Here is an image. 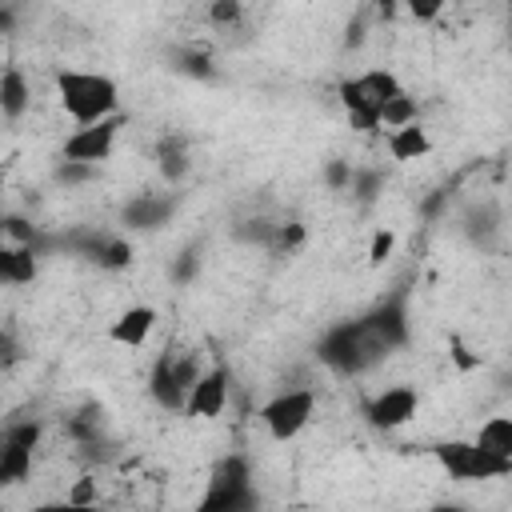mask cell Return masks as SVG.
Segmentation results:
<instances>
[{
    "label": "cell",
    "mask_w": 512,
    "mask_h": 512,
    "mask_svg": "<svg viewBox=\"0 0 512 512\" xmlns=\"http://www.w3.org/2000/svg\"><path fill=\"white\" fill-rule=\"evenodd\" d=\"M316 356H320V364L332 368L336 376H364V372H372L376 364H384L392 352L384 348V340L372 332V324H368L364 312H360V316H352V320L332 324V328L320 336Z\"/></svg>",
    "instance_id": "obj_1"
},
{
    "label": "cell",
    "mask_w": 512,
    "mask_h": 512,
    "mask_svg": "<svg viewBox=\"0 0 512 512\" xmlns=\"http://www.w3.org/2000/svg\"><path fill=\"white\" fill-rule=\"evenodd\" d=\"M56 96L60 108L80 124H100L108 116H120V88L112 76L92 72V68H60L56 72Z\"/></svg>",
    "instance_id": "obj_2"
},
{
    "label": "cell",
    "mask_w": 512,
    "mask_h": 512,
    "mask_svg": "<svg viewBox=\"0 0 512 512\" xmlns=\"http://www.w3.org/2000/svg\"><path fill=\"white\" fill-rule=\"evenodd\" d=\"M192 512H260V488H256L248 456L240 452L220 456Z\"/></svg>",
    "instance_id": "obj_3"
},
{
    "label": "cell",
    "mask_w": 512,
    "mask_h": 512,
    "mask_svg": "<svg viewBox=\"0 0 512 512\" xmlns=\"http://www.w3.org/2000/svg\"><path fill=\"white\" fill-rule=\"evenodd\" d=\"M396 92H400V80L388 68H368L360 76L340 80V88H336L340 108H344V116H348V124L356 132H376L380 128V112Z\"/></svg>",
    "instance_id": "obj_4"
},
{
    "label": "cell",
    "mask_w": 512,
    "mask_h": 512,
    "mask_svg": "<svg viewBox=\"0 0 512 512\" xmlns=\"http://www.w3.org/2000/svg\"><path fill=\"white\" fill-rule=\"evenodd\" d=\"M432 460L448 472V480H500L512 476V460H500L472 440H440L432 444Z\"/></svg>",
    "instance_id": "obj_5"
},
{
    "label": "cell",
    "mask_w": 512,
    "mask_h": 512,
    "mask_svg": "<svg viewBox=\"0 0 512 512\" xmlns=\"http://www.w3.org/2000/svg\"><path fill=\"white\" fill-rule=\"evenodd\" d=\"M312 412H316V392L312 388H288V392L272 396L260 408V424L268 428V436L276 444H288V440H296L308 428Z\"/></svg>",
    "instance_id": "obj_6"
},
{
    "label": "cell",
    "mask_w": 512,
    "mask_h": 512,
    "mask_svg": "<svg viewBox=\"0 0 512 512\" xmlns=\"http://www.w3.org/2000/svg\"><path fill=\"white\" fill-rule=\"evenodd\" d=\"M40 420H12L0 428V488L28 480L36 448H40Z\"/></svg>",
    "instance_id": "obj_7"
},
{
    "label": "cell",
    "mask_w": 512,
    "mask_h": 512,
    "mask_svg": "<svg viewBox=\"0 0 512 512\" xmlns=\"http://www.w3.org/2000/svg\"><path fill=\"white\" fill-rule=\"evenodd\" d=\"M364 320L372 324V332L384 340V348L388 352H400V348H408V340H412V308H408V288H392L388 296H380L368 312H364Z\"/></svg>",
    "instance_id": "obj_8"
},
{
    "label": "cell",
    "mask_w": 512,
    "mask_h": 512,
    "mask_svg": "<svg viewBox=\"0 0 512 512\" xmlns=\"http://www.w3.org/2000/svg\"><path fill=\"white\" fill-rule=\"evenodd\" d=\"M420 412V392L412 384H392L384 392H376L372 400H364V420L380 432H396L404 424H412Z\"/></svg>",
    "instance_id": "obj_9"
},
{
    "label": "cell",
    "mask_w": 512,
    "mask_h": 512,
    "mask_svg": "<svg viewBox=\"0 0 512 512\" xmlns=\"http://www.w3.org/2000/svg\"><path fill=\"white\" fill-rule=\"evenodd\" d=\"M124 116H108L100 124H88V128H76L72 136H64V148H60V160H76V164H92L100 168L112 148H116V132H120Z\"/></svg>",
    "instance_id": "obj_10"
},
{
    "label": "cell",
    "mask_w": 512,
    "mask_h": 512,
    "mask_svg": "<svg viewBox=\"0 0 512 512\" xmlns=\"http://www.w3.org/2000/svg\"><path fill=\"white\" fill-rule=\"evenodd\" d=\"M68 244L104 272H124V268H132V256H136L132 240L112 236V232H84V236H72Z\"/></svg>",
    "instance_id": "obj_11"
},
{
    "label": "cell",
    "mask_w": 512,
    "mask_h": 512,
    "mask_svg": "<svg viewBox=\"0 0 512 512\" xmlns=\"http://www.w3.org/2000/svg\"><path fill=\"white\" fill-rule=\"evenodd\" d=\"M224 404H228V368H224V364H212V368H204V376L192 384V392H188V400H184V412L196 416V420H212V416L224 412Z\"/></svg>",
    "instance_id": "obj_12"
},
{
    "label": "cell",
    "mask_w": 512,
    "mask_h": 512,
    "mask_svg": "<svg viewBox=\"0 0 512 512\" xmlns=\"http://www.w3.org/2000/svg\"><path fill=\"white\" fill-rule=\"evenodd\" d=\"M176 196L172 192H140L132 196L124 208H120V220L132 228V232H152V228H164L176 212Z\"/></svg>",
    "instance_id": "obj_13"
},
{
    "label": "cell",
    "mask_w": 512,
    "mask_h": 512,
    "mask_svg": "<svg viewBox=\"0 0 512 512\" xmlns=\"http://www.w3.org/2000/svg\"><path fill=\"white\" fill-rule=\"evenodd\" d=\"M156 328V308L152 304H128L112 324H108V340L124 344V348H140Z\"/></svg>",
    "instance_id": "obj_14"
},
{
    "label": "cell",
    "mask_w": 512,
    "mask_h": 512,
    "mask_svg": "<svg viewBox=\"0 0 512 512\" xmlns=\"http://www.w3.org/2000/svg\"><path fill=\"white\" fill-rule=\"evenodd\" d=\"M156 168H160V180L168 184H180L192 168V148H188V136L180 132H164L156 140Z\"/></svg>",
    "instance_id": "obj_15"
},
{
    "label": "cell",
    "mask_w": 512,
    "mask_h": 512,
    "mask_svg": "<svg viewBox=\"0 0 512 512\" xmlns=\"http://www.w3.org/2000/svg\"><path fill=\"white\" fill-rule=\"evenodd\" d=\"M40 252L28 248V244H0V284L8 288H20V284H32L36 272H40Z\"/></svg>",
    "instance_id": "obj_16"
},
{
    "label": "cell",
    "mask_w": 512,
    "mask_h": 512,
    "mask_svg": "<svg viewBox=\"0 0 512 512\" xmlns=\"http://www.w3.org/2000/svg\"><path fill=\"white\" fill-rule=\"evenodd\" d=\"M148 396L164 408V412H184V400H188V392L172 380V368H168V356H160L156 364H152V372H148Z\"/></svg>",
    "instance_id": "obj_17"
},
{
    "label": "cell",
    "mask_w": 512,
    "mask_h": 512,
    "mask_svg": "<svg viewBox=\"0 0 512 512\" xmlns=\"http://www.w3.org/2000/svg\"><path fill=\"white\" fill-rule=\"evenodd\" d=\"M32 104V88H28V76L20 68H4L0 72V116L4 120H20Z\"/></svg>",
    "instance_id": "obj_18"
},
{
    "label": "cell",
    "mask_w": 512,
    "mask_h": 512,
    "mask_svg": "<svg viewBox=\"0 0 512 512\" xmlns=\"http://www.w3.org/2000/svg\"><path fill=\"white\" fill-rule=\"evenodd\" d=\"M388 152H392V160H400V164H412V160L428 156V152H432L428 128H424L420 120H416V124H404V128H396V132L388 136Z\"/></svg>",
    "instance_id": "obj_19"
},
{
    "label": "cell",
    "mask_w": 512,
    "mask_h": 512,
    "mask_svg": "<svg viewBox=\"0 0 512 512\" xmlns=\"http://www.w3.org/2000/svg\"><path fill=\"white\" fill-rule=\"evenodd\" d=\"M472 444L492 452V456H500V460H512V420L508 416H488Z\"/></svg>",
    "instance_id": "obj_20"
},
{
    "label": "cell",
    "mask_w": 512,
    "mask_h": 512,
    "mask_svg": "<svg viewBox=\"0 0 512 512\" xmlns=\"http://www.w3.org/2000/svg\"><path fill=\"white\" fill-rule=\"evenodd\" d=\"M276 228H280V220L248 216V220H240V224L232 228V236H236V240H244V244H252V248H264V252H268V244H272Z\"/></svg>",
    "instance_id": "obj_21"
},
{
    "label": "cell",
    "mask_w": 512,
    "mask_h": 512,
    "mask_svg": "<svg viewBox=\"0 0 512 512\" xmlns=\"http://www.w3.org/2000/svg\"><path fill=\"white\" fill-rule=\"evenodd\" d=\"M404 124H416V100L400 88V92L384 104V112H380V128H392V132H396V128H404Z\"/></svg>",
    "instance_id": "obj_22"
},
{
    "label": "cell",
    "mask_w": 512,
    "mask_h": 512,
    "mask_svg": "<svg viewBox=\"0 0 512 512\" xmlns=\"http://www.w3.org/2000/svg\"><path fill=\"white\" fill-rule=\"evenodd\" d=\"M304 240H308V228H304L300 220H280V228H276L268 252H272V256H292V252L304 248Z\"/></svg>",
    "instance_id": "obj_23"
},
{
    "label": "cell",
    "mask_w": 512,
    "mask_h": 512,
    "mask_svg": "<svg viewBox=\"0 0 512 512\" xmlns=\"http://www.w3.org/2000/svg\"><path fill=\"white\" fill-rule=\"evenodd\" d=\"M392 248H396V232H392V228H376L372 240H368V264L380 268V264L392 256Z\"/></svg>",
    "instance_id": "obj_24"
},
{
    "label": "cell",
    "mask_w": 512,
    "mask_h": 512,
    "mask_svg": "<svg viewBox=\"0 0 512 512\" xmlns=\"http://www.w3.org/2000/svg\"><path fill=\"white\" fill-rule=\"evenodd\" d=\"M380 184H384V176L380 172H372V168H352V192H356V200H372L376 192H380Z\"/></svg>",
    "instance_id": "obj_25"
},
{
    "label": "cell",
    "mask_w": 512,
    "mask_h": 512,
    "mask_svg": "<svg viewBox=\"0 0 512 512\" xmlns=\"http://www.w3.org/2000/svg\"><path fill=\"white\" fill-rule=\"evenodd\" d=\"M240 16H244V4H240V0H212V4H208V20L220 24V28L236 24Z\"/></svg>",
    "instance_id": "obj_26"
},
{
    "label": "cell",
    "mask_w": 512,
    "mask_h": 512,
    "mask_svg": "<svg viewBox=\"0 0 512 512\" xmlns=\"http://www.w3.org/2000/svg\"><path fill=\"white\" fill-rule=\"evenodd\" d=\"M20 360H24V344L16 340L12 328H4V332H0V372H8V368L20 364Z\"/></svg>",
    "instance_id": "obj_27"
},
{
    "label": "cell",
    "mask_w": 512,
    "mask_h": 512,
    "mask_svg": "<svg viewBox=\"0 0 512 512\" xmlns=\"http://www.w3.org/2000/svg\"><path fill=\"white\" fill-rule=\"evenodd\" d=\"M92 176H96L92 164H76V160H60V164H56V180H60V184H84V180H92Z\"/></svg>",
    "instance_id": "obj_28"
},
{
    "label": "cell",
    "mask_w": 512,
    "mask_h": 512,
    "mask_svg": "<svg viewBox=\"0 0 512 512\" xmlns=\"http://www.w3.org/2000/svg\"><path fill=\"white\" fill-rule=\"evenodd\" d=\"M8 512H104L100 504H72V500H48V504H32V508H8Z\"/></svg>",
    "instance_id": "obj_29"
},
{
    "label": "cell",
    "mask_w": 512,
    "mask_h": 512,
    "mask_svg": "<svg viewBox=\"0 0 512 512\" xmlns=\"http://www.w3.org/2000/svg\"><path fill=\"white\" fill-rule=\"evenodd\" d=\"M324 184H328L332 192H344V188L352 184V164H348V160H332V164L324 168Z\"/></svg>",
    "instance_id": "obj_30"
},
{
    "label": "cell",
    "mask_w": 512,
    "mask_h": 512,
    "mask_svg": "<svg viewBox=\"0 0 512 512\" xmlns=\"http://www.w3.org/2000/svg\"><path fill=\"white\" fill-rule=\"evenodd\" d=\"M448 356L456 360V368H460V372H472V368H480V356H476V352H468L460 336H448Z\"/></svg>",
    "instance_id": "obj_31"
},
{
    "label": "cell",
    "mask_w": 512,
    "mask_h": 512,
    "mask_svg": "<svg viewBox=\"0 0 512 512\" xmlns=\"http://www.w3.org/2000/svg\"><path fill=\"white\" fill-rule=\"evenodd\" d=\"M200 272V252L196 248H188V252H180V260H176V268H172V276L180 280V284H188L192 276Z\"/></svg>",
    "instance_id": "obj_32"
},
{
    "label": "cell",
    "mask_w": 512,
    "mask_h": 512,
    "mask_svg": "<svg viewBox=\"0 0 512 512\" xmlns=\"http://www.w3.org/2000/svg\"><path fill=\"white\" fill-rule=\"evenodd\" d=\"M180 68H184V72H196V76H212L208 60H204L200 52H184V56H180Z\"/></svg>",
    "instance_id": "obj_33"
},
{
    "label": "cell",
    "mask_w": 512,
    "mask_h": 512,
    "mask_svg": "<svg viewBox=\"0 0 512 512\" xmlns=\"http://www.w3.org/2000/svg\"><path fill=\"white\" fill-rule=\"evenodd\" d=\"M408 12H412L416 20H436V16L444 12V4H408Z\"/></svg>",
    "instance_id": "obj_34"
},
{
    "label": "cell",
    "mask_w": 512,
    "mask_h": 512,
    "mask_svg": "<svg viewBox=\"0 0 512 512\" xmlns=\"http://www.w3.org/2000/svg\"><path fill=\"white\" fill-rule=\"evenodd\" d=\"M12 28H16V8L0 4V32H12Z\"/></svg>",
    "instance_id": "obj_35"
},
{
    "label": "cell",
    "mask_w": 512,
    "mask_h": 512,
    "mask_svg": "<svg viewBox=\"0 0 512 512\" xmlns=\"http://www.w3.org/2000/svg\"><path fill=\"white\" fill-rule=\"evenodd\" d=\"M428 512H476V508H468V504H448V500H444V504H432Z\"/></svg>",
    "instance_id": "obj_36"
},
{
    "label": "cell",
    "mask_w": 512,
    "mask_h": 512,
    "mask_svg": "<svg viewBox=\"0 0 512 512\" xmlns=\"http://www.w3.org/2000/svg\"><path fill=\"white\" fill-rule=\"evenodd\" d=\"M0 244H4V208H0Z\"/></svg>",
    "instance_id": "obj_37"
}]
</instances>
